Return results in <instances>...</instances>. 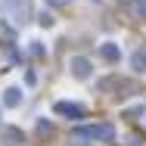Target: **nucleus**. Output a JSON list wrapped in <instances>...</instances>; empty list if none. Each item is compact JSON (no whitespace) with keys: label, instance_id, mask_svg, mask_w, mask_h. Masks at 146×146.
<instances>
[{"label":"nucleus","instance_id":"3","mask_svg":"<svg viewBox=\"0 0 146 146\" xmlns=\"http://www.w3.org/2000/svg\"><path fill=\"white\" fill-rule=\"evenodd\" d=\"M75 75H78V78H87V75H90L87 59H75Z\"/></svg>","mask_w":146,"mask_h":146},{"label":"nucleus","instance_id":"1","mask_svg":"<svg viewBox=\"0 0 146 146\" xmlns=\"http://www.w3.org/2000/svg\"><path fill=\"white\" fill-rule=\"evenodd\" d=\"M3 9L16 19V22H25L31 13V0H3Z\"/></svg>","mask_w":146,"mask_h":146},{"label":"nucleus","instance_id":"6","mask_svg":"<svg viewBox=\"0 0 146 146\" xmlns=\"http://www.w3.org/2000/svg\"><path fill=\"white\" fill-rule=\"evenodd\" d=\"M50 3H68V0H50Z\"/></svg>","mask_w":146,"mask_h":146},{"label":"nucleus","instance_id":"4","mask_svg":"<svg viewBox=\"0 0 146 146\" xmlns=\"http://www.w3.org/2000/svg\"><path fill=\"white\" fill-rule=\"evenodd\" d=\"M56 112H68V115H81L84 109H81V106H68V103H59V106H56Z\"/></svg>","mask_w":146,"mask_h":146},{"label":"nucleus","instance_id":"5","mask_svg":"<svg viewBox=\"0 0 146 146\" xmlns=\"http://www.w3.org/2000/svg\"><path fill=\"white\" fill-rule=\"evenodd\" d=\"M6 103L16 106V103H19V90H6Z\"/></svg>","mask_w":146,"mask_h":146},{"label":"nucleus","instance_id":"2","mask_svg":"<svg viewBox=\"0 0 146 146\" xmlns=\"http://www.w3.org/2000/svg\"><path fill=\"white\" fill-rule=\"evenodd\" d=\"M115 131L109 127V124H100V127H87V131H81V137H96V140H109Z\"/></svg>","mask_w":146,"mask_h":146}]
</instances>
